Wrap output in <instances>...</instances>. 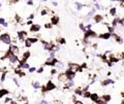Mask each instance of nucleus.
Instances as JSON below:
<instances>
[{"instance_id": "f257e3e1", "label": "nucleus", "mask_w": 124, "mask_h": 104, "mask_svg": "<svg viewBox=\"0 0 124 104\" xmlns=\"http://www.w3.org/2000/svg\"><path fill=\"white\" fill-rule=\"evenodd\" d=\"M11 36L9 35L8 33H2L1 35H0V42H3V43H5V45H10L11 43Z\"/></svg>"}, {"instance_id": "f03ea898", "label": "nucleus", "mask_w": 124, "mask_h": 104, "mask_svg": "<svg viewBox=\"0 0 124 104\" xmlns=\"http://www.w3.org/2000/svg\"><path fill=\"white\" fill-rule=\"evenodd\" d=\"M8 51L10 52L12 55H15V56H17V57L20 56V49H19L18 45H9Z\"/></svg>"}, {"instance_id": "7ed1b4c3", "label": "nucleus", "mask_w": 124, "mask_h": 104, "mask_svg": "<svg viewBox=\"0 0 124 104\" xmlns=\"http://www.w3.org/2000/svg\"><path fill=\"white\" fill-rule=\"evenodd\" d=\"M17 36H18V39L21 40V41H25V40L28 39V36H27V33L25 31H19L17 33Z\"/></svg>"}, {"instance_id": "20e7f679", "label": "nucleus", "mask_w": 124, "mask_h": 104, "mask_svg": "<svg viewBox=\"0 0 124 104\" xmlns=\"http://www.w3.org/2000/svg\"><path fill=\"white\" fill-rule=\"evenodd\" d=\"M68 69H69L70 71H72V72H79L81 71V67H80V65L79 64H74V63H71V64H69V66H68Z\"/></svg>"}, {"instance_id": "39448f33", "label": "nucleus", "mask_w": 124, "mask_h": 104, "mask_svg": "<svg viewBox=\"0 0 124 104\" xmlns=\"http://www.w3.org/2000/svg\"><path fill=\"white\" fill-rule=\"evenodd\" d=\"M54 89H56V86H55V84L53 83L52 80H50L48 81V84H46V86L43 88V91H48V92H50V91H53Z\"/></svg>"}, {"instance_id": "423d86ee", "label": "nucleus", "mask_w": 124, "mask_h": 104, "mask_svg": "<svg viewBox=\"0 0 124 104\" xmlns=\"http://www.w3.org/2000/svg\"><path fill=\"white\" fill-rule=\"evenodd\" d=\"M58 80L60 81V83H67L68 81V78H67V75L65 72H62L58 75Z\"/></svg>"}, {"instance_id": "0eeeda50", "label": "nucleus", "mask_w": 124, "mask_h": 104, "mask_svg": "<svg viewBox=\"0 0 124 104\" xmlns=\"http://www.w3.org/2000/svg\"><path fill=\"white\" fill-rule=\"evenodd\" d=\"M57 62H58V60L56 59V58H51V57H49L48 60H46V65H48V66H54L57 64Z\"/></svg>"}, {"instance_id": "6e6552de", "label": "nucleus", "mask_w": 124, "mask_h": 104, "mask_svg": "<svg viewBox=\"0 0 124 104\" xmlns=\"http://www.w3.org/2000/svg\"><path fill=\"white\" fill-rule=\"evenodd\" d=\"M39 31H40V25H38V24L31 25V27H30V32L31 33H37V32H39Z\"/></svg>"}, {"instance_id": "1a4fd4ad", "label": "nucleus", "mask_w": 124, "mask_h": 104, "mask_svg": "<svg viewBox=\"0 0 124 104\" xmlns=\"http://www.w3.org/2000/svg\"><path fill=\"white\" fill-rule=\"evenodd\" d=\"M111 37H112L111 32H105V33L99 34V38H102V39H110Z\"/></svg>"}, {"instance_id": "9d476101", "label": "nucleus", "mask_w": 124, "mask_h": 104, "mask_svg": "<svg viewBox=\"0 0 124 104\" xmlns=\"http://www.w3.org/2000/svg\"><path fill=\"white\" fill-rule=\"evenodd\" d=\"M59 23V18L58 15H53L51 18V24L52 25H57Z\"/></svg>"}, {"instance_id": "9b49d317", "label": "nucleus", "mask_w": 124, "mask_h": 104, "mask_svg": "<svg viewBox=\"0 0 124 104\" xmlns=\"http://www.w3.org/2000/svg\"><path fill=\"white\" fill-rule=\"evenodd\" d=\"M19 67L22 68V69H29L30 65H29V63H27V62H21V64Z\"/></svg>"}, {"instance_id": "f8f14e48", "label": "nucleus", "mask_w": 124, "mask_h": 104, "mask_svg": "<svg viewBox=\"0 0 124 104\" xmlns=\"http://www.w3.org/2000/svg\"><path fill=\"white\" fill-rule=\"evenodd\" d=\"M32 87H33V89H35V90L40 89V84H39V81H38V80L33 81V83H32Z\"/></svg>"}, {"instance_id": "ddd939ff", "label": "nucleus", "mask_w": 124, "mask_h": 104, "mask_svg": "<svg viewBox=\"0 0 124 104\" xmlns=\"http://www.w3.org/2000/svg\"><path fill=\"white\" fill-rule=\"evenodd\" d=\"M55 66H56V69H57V70H62V69L64 68V64L62 62H57V64Z\"/></svg>"}, {"instance_id": "4468645a", "label": "nucleus", "mask_w": 124, "mask_h": 104, "mask_svg": "<svg viewBox=\"0 0 124 104\" xmlns=\"http://www.w3.org/2000/svg\"><path fill=\"white\" fill-rule=\"evenodd\" d=\"M98 99H99V98H98L97 94H91V95H90V100H91V101H93V102H96Z\"/></svg>"}, {"instance_id": "2eb2a0df", "label": "nucleus", "mask_w": 124, "mask_h": 104, "mask_svg": "<svg viewBox=\"0 0 124 104\" xmlns=\"http://www.w3.org/2000/svg\"><path fill=\"white\" fill-rule=\"evenodd\" d=\"M94 20H95L96 23H101V21L103 20V18H102V15H96L94 17Z\"/></svg>"}, {"instance_id": "dca6fc26", "label": "nucleus", "mask_w": 124, "mask_h": 104, "mask_svg": "<svg viewBox=\"0 0 124 104\" xmlns=\"http://www.w3.org/2000/svg\"><path fill=\"white\" fill-rule=\"evenodd\" d=\"M24 45H25V48H31L33 43L31 42V40L29 38H28L27 40H25V41H24Z\"/></svg>"}, {"instance_id": "f3484780", "label": "nucleus", "mask_w": 124, "mask_h": 104, "mask_svg": "<svg viewBox=\"0 0 124 104\" xmlns=\"http://www.w3.org/2000/svg\"><path fill=\"white\" fill-rule=\"evenodd\" d=\"M6 94H8V91L7 90H4V89H0V99L2 98L4 95H6Z\"/></svg>"}, {"instance_id": "a211bd4d", "label": "nucleus", "mask_w": 124, "mask_h": 104, "mask_svg": "<svg viewBox=\"0 0 124 104\" xmlns=\"http://www.w3.org/2000/svg\"><path fill=\"white\" fill-rule=\"evenodd\" d=\"M113 84V80L112 79H107V80L102 81V86H108V84Z\"/></svg>"}, {"instance_id": "6ab92c4d", "label": "nucleus", "mask_w": 124, "mask_h": 104, "mask_svg": "<svg viewBox=\"0 0 124 104\" xmlns=\"http://www.w3.org/2000/svg\"><path fill=\"white\" fill-rule=\"evenodd\" d=\"M6 74H7V72H3V73H2V75H1V77H0V81H1V83H3V81L5 80Z\"/></svg>"}, {"instance_id": "aec40b11", "label": "nucleus", "mask_w": 124, "mask_h": 104, "mask_svg": "<svg viewBox=\"0 0 124 104\" xmlns=\"http://www.w3.org/2000/svg\"><path fill=\"white\" fill-rule=\"evenodd\" d=\"M116 12H117L116 7L111 8V10H110V15H116Z\"/></svg>"}, {"instance_id": "412c9836", "label": "nucleus", "mask_w": 124, "mask_h": 104, "mask_svg": "<svg viewBox=\"0 0 124 104\" xmlns=\"http://www.w3.org/2000/svg\"><path fill=\"white\" fill-rule=\"evenodd\" d=\"M96 104H108V103H107V101H104L102 98H100V99H98L97 101H96Z\"/></svg>"}, {"instance_id": "4be33fe9", "label": "nucleus", "mask_w": 124, "mask_h": 104, "mask_svg": "<svg viewBox=\"0 0 124 104\" xmlns=\"http://www.w3.org/2000/svg\"><path fill=\"white\" fill-rule=\"evenodd\" d=\"M76 6H77L78 10H80V9L83 8V4H82V3H79V2H76Z\"/></svg>"}, {"instance_id": "5701e85b", "label": "nucleus", "mask_w": 124, "mask_h": 104, "mask_svg": "<svg viewBox=\"0 0 124 104\" xmlns=\"http://www.w3.org/2000/svg\"><path fill=\"white\" fill-rule=\"evenodd\" d=\"M102 99H103L104 100V101H110V100H111V96L110 95H104V96H102Z\"/></svg>"}, {"instance_id": "b1692460", "label": "nucleus", "mask_w": 124, "mask_h": 104, "mask_svg": "<svg viewBox=\"0 0 124 104\" xmlns=\"http://www.w3.org/2000/svg\"><path fill=\"white\" fill-rule=\"evenodd\" d=\"M29 39L31 40V42H32V43H35V42L38 41V38H37V37H30Z\"/></svg>"}, {"instance_id": "393cba45", "label": "nucleus", "mask_w": 124, "mask_h": 104, "mask_svg": "<svg viewBox=\"0 0 124 104\" xmlns=\"http://www.w3.org/2000/svg\"><path fill=\"white\" fill-rule=\"evenodd\" d=\"M57 41L60 43V45H64L65 43V40H64V38H58L57 39Z\"/></svg>"}, {"instance_id": "a878e982", "label": "nucleus", "mask_w": 124, "mask_h": 104, "mask_svg": "<svg viewBox=\"0 0 124 104\" xmlns=\"http://www.w3.org/2000/svg\"><path fill=\"white\" fill-rule=\"evenodd\" d=\"M48 9H41V11H40V15H46V14H48Z\"/></svg>"}, {"instance_id": "bb28decb", "label": "nucleus", "mask_w": 124, "mask_h": 104, "mask_svg": "<svg viewBox=\"0 0 124 104\" xmlns=\"http://www.w3.org/2000/svg\"><path fill=\"white\" fill-rule=\"evenodd\" d=\"M36 71V68L35 67H30L29 68V72L30 73H33V72H35Z\"/></svg>"}, {"instance_id": "cd10ccee", "label": "nucleus", "mask_w": 124, "mask_h": 104, "mask_svg": "<svg viewBox=\"0 0 124 104\" xmlns=\"http://www.w3.org/2000/svg\"><path fill=\"white\" fill-rule=\"evenodd\" d=\"M50 72H51V75H55L56 73H57V69H52Z\"/></svg>"}, {"instance_id": "c85d7f7f", "label": "nucleus", "mask_w": 124, "mask_h": 104, "mask_svg": "<svg viewBox=\"0 0 124 104\" xmlns=\"http://www.w3.org/2000/svg\"><path fill=\"white\" fill-rule=\"evenodd\" d=\"M36 72H37V73H42V72H43V67H40L39 69H37V70H36Z\"/></svg>"}, {"instance_id": "c756f323", "label": "nucleus", "mask_w": 124, "mask_h": 104, "mask_svg": "<svg viewBox=\"0 0 124 104\" xmlns=\"http://www.w3.org/2000/svg\"><path fill=\"white\" fill-rule=\"evenodd\" d=\"M45 27L46 28V29H51V28H52V24H49V23H46V24L45 25Z\"/></svg>"}, {"instance_id": "7c9ffc66", "label": "nucleus", "mask_w": 124, "mask_h": 104, "mask_svg": "<svg viewBox=\"0 0 124 104\" xmlns=\"http://www.w3.org/2000/svg\"><path fill=\"white\" fill-rule=\"evenodd\" d=\"M5 22H6V21H5L3 18H0V24H1V25H3V24L5 23Z\"/></svg>"}, {"instance_id": "2f4dec72", "label": "nucleus", "mask_w": 124, "mask_h": 104, "mask_svg": "<svg viewBox=\"0 0 124 104\" xmlns=\"http://www.w3.org/2000/svg\"><path fill=\"white\" fill-rule=\"evenodd\" d=\"M37 104H49V103H48V101H46V100H41V101Z\"/></svg>"}, {"instance_id": "473e14b6", "label": "nucleus", "mask_w": 124, "mask_h": 104, "mask_svg": "<svg viewBox=\"0 0 124 104\" xmlns=\"http://www.w3.org/2000/svg\"><path fill=\"white\" fill-rule=\"evenodd\" d=\"M27 4H28V5H33V0H28V1H27Z\"/></svg>"}, {"instance_id": "72a5a7b5", "label": "nucleus", "mask_w": 124, "mask_h": 104, "mask_svg": "<svg viewBox=\"0 0 124 104\" xmlns=\"http://www.w3.org/2000/svg\"><path fill=\"white\" fill-rule=\"evenodd\" d=\"M28 19H29V20H32V19H34V14H31L29 17H28Z\"/></svg>"}, {"instance_id": "f704fd0d", "label": "nucleus", "mask_w": 124, "mask_h": 104, "mask_svg": "<svg viewBox=\"0 0 124 104\" xmlns=\"http://www.w3.org/2000/svg\"><path fill=\"white\" fill-rule=\"evenodd\" d=\"M9 102H12L11 99H10V98H6V99H5V103H9Z\"/></svg>"}, {"instance_id": "c9c22d12", "label": "nucleus", "mask_w": 124, "mask_h": 104, "mask_svg": "<svg viewBox=\"0 0 124 104\" xmlns=\"http://www.w3.org/2000/svg\"><path fill=\"white\" fill-rule=\"evenodd\" d=\"M26 24H27V25H30V26H31V25H33V23H32V21H31V20H29V21H28Z\"/></svg>"}, {"instance_id": "e433bc0d", "label": "nucleus", "mask_w": 124, "mask_h": 104, "mask_svg": "<svg viewBox=\"0 0 124 104\" xmlns=\"http://www.w3.org/2000/svg\"><path fill=\"white\" fill-rule=\"evenodd\" d=\"M74 104H85V103H83L82 101H76V102H74Z\"/></svg>"}, {"instance_id": "4c0bfd02", "label": "nucleus", "mask_w": 124, "mask_h": 104, "mask_svg": "<svg viewBox=\"0 0 124 104\" xmlns=\"http://www.w3.org/2000/svg\"><path fill=\"white\" fill-rule=\"evenodd\" d=\"M52 4H53V5H54V6H57V5H58V3H57V2H55V1H54V2H53V3H52Z\"/></svg>"}, {"instance_id": "58836bf2", "label": "nucleus", "mask_w": 124, "mask_h": 104, "mask_svg": "<svg viewBox=\"0 0 124 104\" xmlns=\"http://www.w3.org/2000/svg\"><path fill=\"white\" fill-rule=\"evenodd\" d=\"M1 26H2V25L0 24V32H1V31H2V28H1Z\"/></svg>"}, {"instance_id": "ea45409f", "label": "nucleus", "mask_w": 124, "mask_h": 104, "mask_svg": "<svg viewBox=\"0 0 124 104\" xmlns=\"http://www.w3.org/2000/svg\"><path fill=\"white\" fill-rule=\"evenodd\" d=\"M41 1H48V0H41Z\"/></svg>"}, {"instance_id": "a19ab883", "label": "nucleus", "mask_w": 124, "mask_h": 104, "mask_svg": "<svg viewBox=\"0 0 124 104\" xmlns=\"http://www.w3.org/2000/svg\"><path fill=\"white\" fill-rule=\"evenodd\" d=\"M0 7H1V1H0Z\"/></svg>"}, {"instance_id": "79ce46f5", "label": "nucleus", "mask_w": 124, "mask_h": 104, "mask_svg": "<svg viewBox=\"0 0 124 104\" xmlns=\"http://www.w3.org/2000/svg\"><path fill=\"white\" fill-rule=\"evenodd\" d=\"M23 104H28V103H27V102H26V103H23Z\"/></svg>"}, {"instance_id": "37998d69", "label": "nucleus", "mask_w": 124, "mask_h": 104, "mask_svg": "<svg viewBox=\"0 0 124 104\" xmlns=\"http://www.w3.org/2000/svg\"><path fill=\"white\" fill-rule=\"evenodd\" d=\"M93 1H97V0H93Z\"/></svg>"}, {"instance_id": "c03bdc74", "label": "nucleus", "mask_w": 124, "mask_h": 104, "mask_svg": "<svg viewBox=\"0 0 124 104\" xmlns=\"http://www.w3.org/2000/svg\"><path fill=\"white\" fill-rule=\"evenodd\" d=\"M56 104H58V103H56Z\"/></svg>"}, {"instance_id": "a18cd8bd", "label": "nucleus", "mask_w": 124, "mask_h": 104, "mask_svg": "<svg viewBox=\"0 0 124 104\" xmlns=\"http://www.w3.org/2000/svg\"><path fill=\"white\" fill-rule=\"evenodd\" d=\"M0 51H1V50H0Z\"/></svg>"}]
</instances>
